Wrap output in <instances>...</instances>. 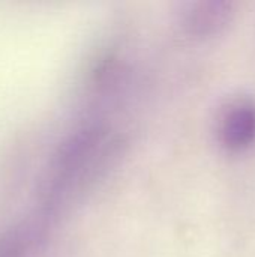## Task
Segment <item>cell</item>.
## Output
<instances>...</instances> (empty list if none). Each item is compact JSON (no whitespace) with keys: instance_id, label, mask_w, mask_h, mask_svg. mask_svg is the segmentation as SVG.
<instances>
[{"instance_id":"obj_1","label":"cell","mask_w":255,"mask_h":257,"mask_svg":"<svg viewBox=\"0 0 255 257\" xmlns=\"http://www.w3.org/2000/svg\"><path fill=\"white\" fill-rule=\"evenodd\" d=\"M216 140L230 154H242L255 146V99L236 98L227 102L216 119Z\"/></svg>"},{"instance_id":"obj_2","label":"cell","mask_w":255,"mask_h":257,"mask_svg":"<svg viewBox=\"0 0 255 257\" xmlns=\"http://www.w3.org/2000/svg\"><path fill=\"white\" fill-rule=\"evenodd\" d=\"M236 5L227 0L194 2L185 8L182 14V26L192 38H216L231 27L236 18Z\"/></svg>"}]
</instances>
